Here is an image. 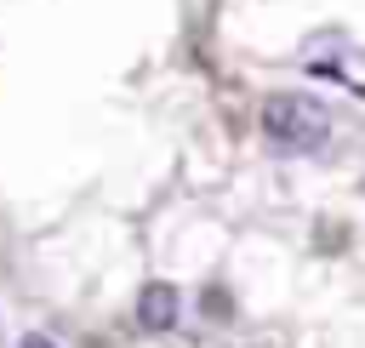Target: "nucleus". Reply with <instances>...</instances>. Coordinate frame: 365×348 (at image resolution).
<instances>
[{"label": "nucleus", "mask_w": 365, "mask_h": 348, "mask_svg": "<svg viewBox=\"0 0 365 348\" xmlns=\"http://www.w3.org/2000/svg\"><path fill=\"white\" fill-rule=\"evenodd\" d=\"M137 325H143V331H171V325H177V285H143V297H137Z\"/></svg>", "instance_id": "f03ea898"}, {"label": "nucleus", "mask_w": 365, "mask_h": 348, "mask_svg": "<svg viewBox=\"0 0 365 348\" xmlns=\"http://www.w3.org/2000/svg\"><path fill=\"white\" fill-rule=\"evenodd\" d=\"M262 137H268L279 154H314V148L331 143V114H325V103H314V97L279 91V97L262 103Z\"/></svg>", "instance_id": "f257e3e1"}, {"label": "nucleus", "mask_w": 365, "mask_h": 348, "mask_svg": "<svg viewBox=\"0 0 365 348\" xmlns=\"http://www.w3.org/2000/svg\"><path fill=\"white\" fill-rule=\"evenodd\" d=\"M17 348H51V342H46V337H23Z\"/></svg>", "instance_id": "7ed1b4c3"}]
</instances>
